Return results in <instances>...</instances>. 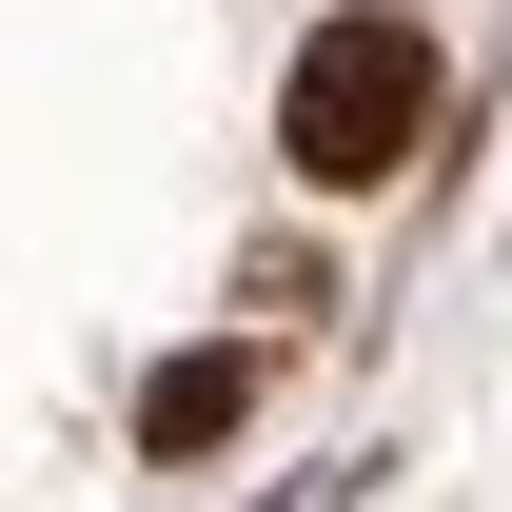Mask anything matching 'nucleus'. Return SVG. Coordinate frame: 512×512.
Returning a JSON list of instances; mask_svg holds the SVG:
<instances>
[{
	"label": "nucleus",
	"mask_w": 512,
	"mask_h": 512,
	"mask_svg": "<svg viewBox=\"0 0 512 512\" xmlns=\"http://www.w3.org/2000/svg\"><path fill=\"white\" fill-rule=\"evenodd\" d=\"M237 414H256V355H158V375H138V453H158V473H197Z\"/></svg>",
	"instance_id": "f03ea898"
},
{
	"label": "nucleus",
	"mask_w": 512,
	"mask_h": 512,
	"mask_svg": "<svg viewBox=\"0 0 512 512\" xmlns=\"http://www.w3.org/2000/svg\"><path fill=\"white\" fill-rule=\"evenodd\" d=\"M414 138H434V40H414L394 0L316 20V40H296V99H276V158L316 197H375V178H414Z\"/></svg>",
	"instance_id": "f257e3e1"
}]
</instances>
